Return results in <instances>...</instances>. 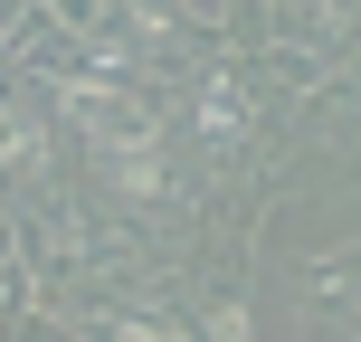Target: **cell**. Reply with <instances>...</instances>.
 Returning <instances> with one entry per match:
<instances>
[{
    "label": "cell",
    "mask_w": 361,
    "mask_h": 342,
    "mask_svg": "<svg viewBox=\"0 0 361 342\" xmlns=\"http://www.w3.org/2000/svg\"><path fill=\"white\" fill-rule=\"evenodd\" d=\"M19 152H38V124H29V105L0 95V162H19Z\"/></svg>",
    "instance_id": "cell-1"
}]
</instances>
